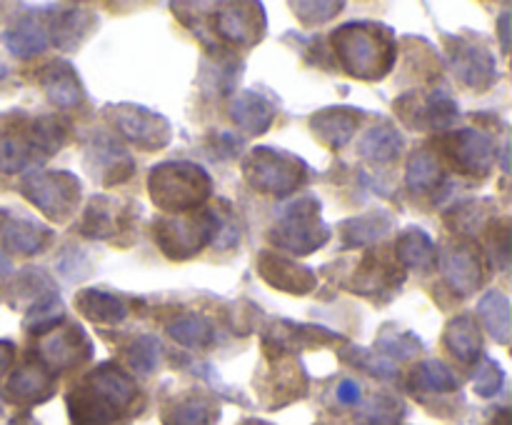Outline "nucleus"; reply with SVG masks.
<instances>
[{
  "mask_svg": "<svg viewBox=\"0 0 512 425\" xmlns=\"http://www.w3.org/2000/svg\"><path fill=\"white\" fill-rule=\"evenodd\" d=\"M333 45L345 70L358 78H383L395 60V45L388 28L370 23L345 25L333 35Z\"/></svg>",
  "mask_w": 512,
  "mask_h": 425,
  "instance_id": "obj_1",
  "label": "nucleus"
},
{
  "mask_svg": "<svg viewBox=\"0 0 512 425\" xmlns=\"http://www.w3.org/2000/svg\"><path fill=\"white\" fill-rule=\"evenodd\" d=\"M150 198L170 213H185L203 203L210 193V178L190 163L160 165L150 173Z\"/></svg>",
  "mask_w": 512,
  "mask_h": 425,
  "instance_id": "obj_2",
  "label": "nucleus"
},
{
  "mask_svg": "<svg viewBox=\"0 0 512 425\" xmlns=\"http://www.w3.org/2000/svg\"><path fill=\"white\" fill-rule=\"evenodd\" d=\"M215 230H218V215L195 213L185 218L160 220L155 225V238L170 258H185L195 255L208 240H213Z\"/></svg>",
  "mask_w": 512,
  "mask_h": 425,
  "instance_id": "obj_3",
  "label": "nucleus"
},
{
  "mask_svg": "<svg viewBox=\"0 0 512 425\" xmlns=\"http://www.w3.org/2000/svg\"><path fill=\"white\" fill-rule=\"evenodd\" d=\"M250 185H255L263 193L285 195L295 190L303 180V163L288 155H280L278 150H255L245 163Z\"/></svg>",
  "mask_w": 512,
  "mask_h": 425,
  "instance_id": "obj_4",
  "label": "nucleus"
},
{
  "mask_svg": "<svg viewBox=\"0 0 512 425\" xmlns=\"http://www.w3.org/2000/svg\"><path fill=\"white\" fill-rule=\"evenodd\" d=\"M25 195L50 218H63L78 200V180L63 173H35L25 178Z\"/></svg>",
  "mask_w": 512,
  "mask_h": 425,
  "instance_id": "obj_5",
  "label": "nucleus"
},
{
  "mask_svg": "<svg viewBox=\"0 0 512 425\" xmlns=\"http://www.w3.org/2000/svg\"><path fill=\"white\" fill-rule=\"evenodd\" d=\"M263 13L258 5H225L218 15H215V30L223 35L230 43H253V33L260 35L263 25Z\"/></svg>",
  "mask_w": 512,
  "mask_h": 425,
  "instance_id": "obj_6",
  "label": "nucleus"
},
{
  "mask_svg": "<svg viewBox=\"0 0 512 425\" xmlns=\"http://www.w3.org/2000/svg\"><path fill=\"white\" fill-rule=\"evenodd\" d=\"M450 158L463 173L485 175V170L493 163V143L485 135L463 130L450 138Z\"/></svg>",
  "mask_w": 512,
  "mask_h": 425,
  "instance_id": "obj_7",
  "label": "nucleus"
},
{
  "mask_svg": "<svg viewBox=\"0 0 512 425\" xmlns=\"http://www.w3.org/2000/svg\"><path fill=\"white\" fill-rule=\"evenodd\" d=\"M260 273L268 280L270 285L283 290H293L295 295L308 293L315 285V278L310 275V270L300 268L293 260L278 258V255H263L260 258Z\"/></svg>",
  "mask_w": 512,
  "mask_h": 425,
  "instance_id": "obj_8",
  "label": "nucleus"
},
{
  "mask_svg": "<svg viewBox=\"0 0 512 425\" xmlns=\"http://www.w3.org/2000/svg\"><path fill=\"white\" fill-rule=\"evenodd\" d=\"M155 123H163V118H155L148 110L128 108V113L118 115V125L130 140L145 145V148H158L168 140V133H158Z\"/></svg>",
  "mask_w": 512,
  "mask_h": 425,
  "instance_id": "obj_9",
  "label": "nucleus"
},
{
  "mask_svg": "<svg viewBox=\"0 0 512 425\" xmlns=\"http://www.w3.org/2000/svg\"><path fill=\"white\" fill-rule=\"evenodd\" d=\"M448 273L453 285H458L463 293H470L483 280V263H480L478 250L473 248H455L448 253Z\"/></svg>",
  "mask_w": 512,
  "mask_h": 425,
  "instance_id": "obj_10",
  "label": "nucleus"
},
{
  "mask_svg": "<svg viewBox=\"0 0 512 425\" xmlns=\"http://www.w3.org/2000/svg\"><path fill=\"white\" fill-rule=\"evenodd\" d=\"M358 118V110H323L313 120V128L318 130V135L325 143L338 148V145H343L350 138V133L358 125Z\"/></svg>",
  "mask_w": 512,
  "mask_h": 425,
  "instance_id": "obj_11",
  "label": "nucleus"
},
{
  "mask_svg": "<svg viewBox=\"0 0 512 425\" xmlns=\"http://www.w3.org/2000/svg\"><path fill=\"white\" fill-rule=\"evenodd\" d=\"M273 108L265 103L260 95L245 93L240 98H235L233 105V118L238 120V125H243L245 130H250L253 135H260L270 123H273Z\"/></svg>",
  "mask_w": 512,
  "mask_h": 425,
  "instance_id": "obj_12",
  "label": "nucleus"
},
{
  "mask_svg": "<svg viewBox=\"0 0 512 425\" xmlns=\"http://www.w3.org/2000/svg\"><path fill=\"white\" fill-rule=\"evenodd\" d=\"M448 345L460 360H475L480 353V330L470 315H460L448 328Z\"/></svg>",
  "mask_w": 512,
  "mask_h": 425,
  "instance_id": "obj_13",
  "label": "nucleus"
},
{
  "mask_svg": "<svg viewBox=\"0 0 512 425\" xmlns=\"http://www.w3.org/2000/svg\"><path fill=\"white\" fill-rule=\"evenodd\" d=\"M78 308L98 323H118L125 318V305L113 295L100 293V290H85L78 298Z\"/></svg>",
  "mask_w": 512,
  "mask_h": 425,
  "instance_id": "obj_14",
  "label": "nucleus"
},
{
  "mask_svg": "<svg viewBox=\"0 0 512 425\" xmlns=\"http://www.w3.org/2000/svg\"><path fill=\"white\" fill-rule=\"evenodd\" d=\"M45 88H48L50 100H55L58 105H78L80 100V88H78V80H75L73 70L63 63H55L50 65V73L43 78Z\"/></svg>",
  "mask_w": 512,
  "mask_h": 425,
  "instance_id": "obj_15",
  "label": "nucleus"
},
{
  "mask_svg": "<svg viewBox=\"0 0 512 425\" xmlns=\"http://www.w3.org/2000/svg\"><path fill=\"white\" fill-rule=\"evenodd\" d=\"M458 70L465 83L475 85V88H483L490 83V78H495L493 60L483 50H475L470 45H465L463 53H458Z\"/></svg>",
  "mask_w": 512,
  "mask_h": 425,
  "instance_id": "obj_16",
  "label": "nucleus"
},
{
  "mask_svg": "<svg viewBox=\"0 0 512 425\" xmlns=\"http://www.w3.org/2000/svg\"><path fill=\"white\" fill-rule=\"evenodd\" d=\"M5 245L15 253H35L40 245L45 243V230L38 225L28 223V220H8L3 228Z\"/></svg>",
  "mask_w": 512,
  "mask_h": 425,
  "instance_id": "obj_17",
  "label": "nucleus"
},
{
  "mask_svg": "<svg viewBox=\"0 0 512 425\" xmlns=\"http://www.w3.org/2000/svg\"><path fill=\"white\" fill-rule=\"evenodd\" d=\"M5 43H8V48L13 50L15 55L25 58V55L40 53V50L45 48V43H48V38H45L43 28H40L38 23L23 20V23H18L8 35H5Z\"/></svg>",
  "mask_w": 512,
  "mask_h": 425,
  "instance_id": "obj_18",
  "label": "nucleus"
},
{
  "mask_svg": "<svg viewBox=\"0 0 512 425\" xmlns=\"http://www.w3.org/2000/svg\"><path fill=\"white\" fill-rule=\"evenodd\" d=\"M408 180H410V188L433 190L435 185L443 180V170H440L438 160H435L433 155L420 150V153L413 155V160H410L408 165Z\"/></svg>",
  "mask_w": 512,
  "mask_h": 425,
  "instance_id": "obj_19",
  "label": "nucleus"
},
{
  "mask_svg": "<svg viewBox=\"0 0 512 425\" xmlns=\"http://www.w3.org/2000/svg\"><path fill=\"white\" fill-rule=\"evenodd\" d=\"M398 255L413 268H428L435 258V248L420 230H408L398 243Z\"/></svg>",
  "mask_w": 512,
  "mask_h": 425,
  "instance_id": "obj_20",
  "label": "nucleus"
},
{
  "mask_svg": "<svg viewBox=\"0 0 512 425\" xmlns=\"http://www.w3.org/2000/svg\"><path fill=\"white\" fill-rule=\"evenodd\" d=\"M170 335L180 340L183 345H208L213 340V330H210L208 320L200 315H183L170 325Z\"/></svg>",
  "mask_w": 512,
  "mask_h": 425,
  "instance_id": "obj_21",
  "label": "nucleus"
},
{
  "mask_svg": "<svg viewBox=\"0 0 512 425\" xmlns=\"http://www.w3.org/2000/svg\"><path fill=\"white\" fill-rule=\"evenodd\" d=\"M400 148H403V140L390 128L370 130L368 138L363 140V153L373 160H393Z\"/></svg>",
  "mask_w": 512,
  "mask_h": 425,
  "instance_id": "obj_22",
  "label": "nucleus"
},
{
  "mask_svg": "<svg viewBox=\"0 0 512 425\" xmlns=\"http://www.w3.org/2000/svg\"><path fill=\"white\" fill-rule=\"evenodd\" d=\"M508 300L503 298V295L493 293L488 295V298L480 303V313L485 315V320H488L490 330L495 333V338L500 340V343H508V333H510V313H508Z\"/></svg>",
  "mask_w": 512,
  "mask_h": 425,
  "instance_id": "obj_23",
  "label": "nucleus"
},
{
  "mask_svg": "<svg viewBox=\"0 0 512 425\" xmlns=\"http://www.w3.org/2000/svg\"><path fill=\"white\" fill-rule=\"evenodd\" d=\"M28 143L13 135H0V173H18L28 163Z\"/></svg>",
  "mask_w": 512,
  "mask_h": 425,
  "instance_id": "obj_24",
  "label": "nucleus"
},
{
  "mask_svg": "<svg viewBox=\"0 0 512 425\" xmlns=\"http://www.w3.org/2000/svg\"><path fill=\"white\" fill-rule=\"evenodd\" d=\"M10 358H13V345L5 343V340H0V370L8 368Z\"/></svg>",
  "mask_w": 512,
  "mask_h": 425,
  "instance_id": "obj_25",
  "label": "nucleus"
},
{
  "mask_svg": "<svg viewBox=\"0 0 512 425\" xmlns=\"http://www.w3.org/2000/svg\"><path fill=\"white\" fill-rule=\"evenodd\" d=\"M340 398L343 400H358V385L355 383H343V388H340Z\"/></svg>",
  "mask_w": 512,
  "mask_h": 425,
  "instance_id": "obj_26",
  "label": "nucleus"
}]
</instances>
